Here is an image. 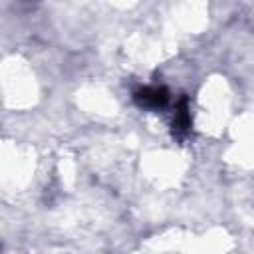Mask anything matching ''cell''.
Here are the masks:
<instances>
[{"label": "cell", "instance_id": "cell-1", "mask_svg": "<svg viewBox=\"0 0 254 254\" xmlns=\"http://www.w3.org/2000/svg\"><path fill=\"white\" fill-rule=\"evenodd\" d=\"M133 99L139 107L147 109H159L169 101V91L165 87H141L133 93Z\"/></svg>", "mask_w": 254, "mask_h": 254}, {"label": "cell", "instance_id": "cell-2", "mask_svg": "<svg viewBox=\"0 0 254 254\" xmlns=\"http://www.w3.org/2000/svg\"><path fill=\"white\" fill-rule=\"evenodd\" d=\"M190 129V113H189V101L187 97H183L177 105L175 111V119H173V133H177L179 137H183L185 133H189Z\"/></svg>", "mask_w": 254, "mask_h": 254}]
</instances>
